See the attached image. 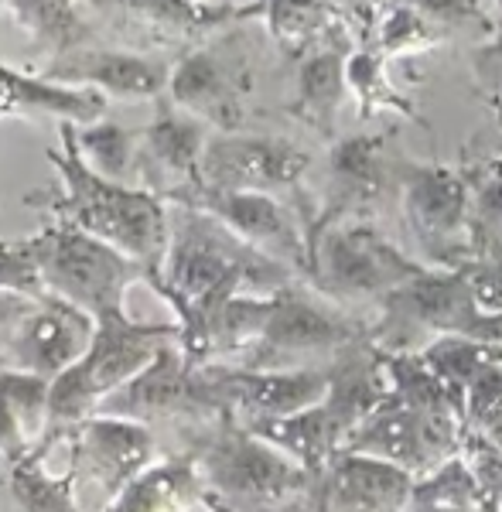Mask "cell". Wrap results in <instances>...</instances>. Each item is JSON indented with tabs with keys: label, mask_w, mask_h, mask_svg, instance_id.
<instances>
[{
	"label": "cell",
	"mask_w": 502,
	"mask_h": 512,
	"mask_svg": "<svg viewBox=\"0 0 502 512\" xmlns=\"http://www.w3.org/2000/svg\"><path fill=\"white\" fill-rule=\"evenodd\" d=\"M0 120H4V103H0Z\"/></svg>",
	"instance_id": "obj_40"
},
{
	"label": "cell",
	"mask_w": 502,
	"mask_h": 512,
	"mask_svg": "<svg viewBox=\"0 0 502 512\" xmlns=\"http://www.w3.org/2000/svg\"><path fill=\"white\" fill-rule=\"evenodd\" d=\"M212 127L195 113L181 110L168 93L154 99V117L141 127L134 185L181 205L202 188V158Z\"/></svg>",
	"instance_id": "obj_16"
},
{
	"label": "cell",
	"mask_w": 502,
	"mask_h": 512,
	"mask_svg": "<svg viewBox=\"0 0 502 512\" xmlns=\"http://www.w3.org/2000/svg\"><path fill=\"white\" fill-rule=\"evenodd\" d=\"M369 325L349 308L308 284L304 277L274 291L270 315L253 349L236 366L250 369H304L328 366L356 342H366Z\"/></svg>",
	"instance_id": "obj_7"
},
{
	"label": "cell",
	"mask_w": 502,
	"mask_h": 512,
	"mask_svg": "<svg viewBox=\"0 0 502 512\" xmlns=\"http://www.w3.org/2000/svg\"><path fill=\"white\" fill-rule=\"evenodd\" d=\"M417 478L400 465L373 454L335 451L322 475H315V492L332 512H403Z\"/></svg>",
	"instance_id": "obj_21"
},
{
	"label": "cell",
	"mask_w": 502,
	"mask_h": 512,
	"mask_svg": "<svg viewBox=\"0 0 502 512\" xmlns=\"http://www.w3.org/2000/svg\"><path fill=\"white\" fill-rule=\"evenodd\" d=\"M103 512H212L192 454H168L144 468Z\"/></svg>",
	"instance_id": "obj_25"
},
{
	"label": "cell",
	"mask_w": 502,
	"mask_h": 512,
	"mask_svg": "<svg viewBox=\"0 0 502 512\" xmlns=\"http://www.w3.org/2000/svg\"><path fill=\"white\" fill-rule=\"evenodd\" d=\"M496 21H499V31H502V0H496Z\"/></svg>",
	"instance_id": "obj_39"
},
{
	"label": "cell",
	"mask_w": 502,
	"mask_h": 512,
	"mask_svg": "<svg viewBox=\"0 0 502 512\" xmlns=\"http://www.w3.org/2000/svg\"><path fill=\"white\" fill-rule=\"evenodd\" d=\"M250 7L287 62H298L339 38H356L335 0H250Z\"/></svg>",
	"instance_id": "obj_24"
},
{
	"label": "cell",
	"mask_w": 502,
	"mask_h": 512,
	"mask_svg": "<svg viewBox=\"0 0 502 512\" xmlns=\"http://www.w3.org/2000/svg\"><path fill=\"white\" fill-rule=\"evenodd\" d=\"M168 342H178V321H137L127 311L100 318L89 349L52 379L48 431H72L96 417L106 396L141 373Z\"/></svg>",
	"instance_id": "obj_5"
},
{
	"label": "cell",
	"mask_w": 502,
	"mask_h": 512,
	"mask_svg": "<svg viewBox=\"0 0 502 512\" xmlns=\"http://www.w3.org/2000/svg\"><path fill=\"white\" fill-rule=\"evenodd\" d=\"M7 11L28 31L31 45L41 52V62L69 48L106 41L89 0H7Z\"/></svg>",
	"instance_id": "obj_26"
},
{
	"label": "cell",
	"mask_w": 502,
	"mask_h": 512,
	"mask_svg": "<svg viewBox=\"0 0 502 512\" xmlns=\"http://www.w3.org/2000/svg\"><path fill=\"white\" fill-rule=\"evenodd\" d=\"M181 205H195V209L212 212V216L226 222L240 239H246L260 253L274 256L277 263H284L298 277L308 280L311 270L308 226H304V216L294 202L267 192H226V188L202 185Z\"/></svg>",
	"instance_id": "obj_17"
},
{
	"label": "cell",
	"mask_w": 502,
	"mask_h": 512,
	"mask_svg": "<svg viewBox=\"0 0 502 512\" xmlns=\"http://www.w3.org/2000/svg\"><path fill=\"white\" fill-rule=\"evenodd\" d=\"M444 38H472L485 41L499 31V21L482 0H410Z\"/></svg>",
	"instance_id": "obj_31"
},
{
	"label": "cell",
	"mask_w": 502,
	"mask_h": 512,
	"mask_svg": "<svg viewBox=\"0 0 502 512\" xmlns=\"http://www.w3.org/2000/svg\"><path fill=\"white\" fill-rule=\"evenodd\" d=\"M31 448H35V441H31L28 431H24V424L18 420V414H14V410L7 407L4 400H0V458H4V461H18Z\"/></svg>",
	"instance_id": "obj_37"
},
{
	"label": "cell",
	"mask_w": 502,
	"mask_h": 512,
	"mask_svg": "<svg viewBox=\"0 0 502 512\" xmlns=\"http://www.w3.org/2000/svg\"><path fill=\"white\" fill-rule=\"evenodd\" d=\"M465 171L472 181V209H468L472 263H479L502 253V154L482 164H465Z\"/></svg>",
	"instance_id": "obj_30"
},
{
	"label": "cell",
	"mask_w": 502,
	"mask_h": 512,
	"mask_svg": "<svg viewBox=\"0 0 502 512\" xmlns=\"http://www.w3.org/2000/svg\"><path fill=\"white\" fill-rule=\"evenodd\" d=\"M0 291H18L28 297H45V280L35 256L31 236L0 239Z\"/></svg>",
	"instance_id": "obj_33"
},
{
	"label": "cell",
	"mask_w": 502,
	"mask_h": 512,
	"mask_svg": "<svg viewBox=\"0 0 502 512\" xmlns=\"http://www.w3.org/2000/svg\"><path fill=\"white\" fill-rule=\"evenodd\" d=\"M202 369L222 410H229L246 427L298 414L311 403L325 400L332 383V362L304 369H250L236 362H209Z\"/></svg>",
	"instance_id": "obj_18"
},
{
	"label": "cell",
	"mask_w": 502,
	"mask_h": 512,
	"mask_svg": "<svg viewBox=\"0 0 502 512\" xmlns=\"http://www.w3.org/2000/svg\"><path fill=\"white\" fill-rule=\"evenodd\" d=\"M301 512H332V509H328L325 502L318 499L315 492H311V495H308V502H304V506H301Z\"/></svg>",
	"instance_id": "obj_38"
},
{
	"label": "cell",
	"mask_w": 502,
	"mask_h": 512,
	"mask_svg": "<svg viewBox=\"0 0 502 512\" xmlns=\"http://www.w3.org/2000/svg\"><path fill=\"white\" fill-rule=\"evenodd\" d=\"M468 59H472L475 89H479L485 106H489L492 117L502 127V31H496V35L485 41H475Z\"/></svg>",
	"instance_id": "obj_34"
},
{
	"label": "cell",
	"mask_w": 502,
	"mask_h": 512,
	"mask_svg": "<svg viewBox=\"0 0 502 512\" xmlns=\"http://www.w3.org/2000/svg\"><path fill=\"white\" fill-rule=\"evenodd\" d=\"M62 448L69 451L65 468L76 475L79 492L100 489L106 509L144 468H151L158 461L161 441L147 424L96 414L72 427L65 434Z\"/></svg>",
	"instance_id": "obj_15"
},
{
	"label": "cell",
	"mask_w": 502,
	"mask_h": 512,
	"mask_svg": "<svg viewBox=\"0 0 502 512\" xmlns=\"http://www.w3.org/2000/svg\"><path fill=\"white\" fill-rule=\"evenodd\" d=\"M181 454H192L209 502L229 512H301L315 489V475L301 461L240 424L229 410L185 437Z\"/></svg>",
	"instance_id": "obj_3"
},
{
	"label": "cell",
	"mask_w": 502,
	"mask_h": 512,
	"mask_svg": "<svg viewBox=\"0 0 502 512\" xmlns=\"http://www.w3.org/2000/svg\"><path fill=\"white\" fill-rule=\"evenodd\" d=\"M468 277H472L475 301H479L485 311H502V253L492 256V260L472 263Z\"/></svg>",
	"instance_id": "obj_36"
},
{
	"label": "cell",
	"mask_w": 502,
	"mask_h": 512,
	"mask_svg": "<svg viewBox=\"0 0 502 512\" xmlns=\"http://www.w3.org/2000/svg\"><path fill=\"white\" fill-rule=\"evenodd\" d=\"M356 48V38H339L294 62V96L284 106V113L304 123L311 134H318L328 144L335 140L339 110L345 96H349V72H345V65H349V55Z\"/></svg>",
	"instance_id": "obj_22"
},
{
	"label": "cell",
	"mask_w": 502,
	"mask_h": 512,
	"mask_svg": "<svg viewBox=\"0 0 502 512\" xmlns=\"http://www.w3.org/2000/svg\"><path fill=\"white\" fill-rule=\"evenodd\" d=\"M0 7H7V0H0Z\"/></svg>",
	"instance_id": "obj_41"
},
{
	"label": "cell",
	"mask_w": 502,
	"mask_h": 512,
	"mask_svg": "<svg viewBox=\"0 0 502 512\" xmlns=\"http://www.w3.org/2000/svg\"><path fill=\"white\" fill-rule=\"evenodd\" d=\"M462 437V410L424 407V403H414L390 390V396L349 434L342 448L393 461L403 472L421 478L448 458H455L458 448H462Z\"/></svg>",
	"instance_id": "obj_12"
},
{
	"label": "cell",
	"mask_w": 502,
	"mask_h": 512,
	"mask_svg": "<svg viewBox=\"0 0 502 512\" xmlns=\"http://www.w3.org/2000/svg\"><path fill=\"white\" fill-rule=\"evenodd\" d=\"M0 103H4V120L93 123L106 117L110 99L89 86H69V82L48 79L45 72H24L0 62Z\"/></svg>",
	"instance_id": "obj_23"
},
{
	"label": "cell",
	"mask_w": 502,
	"mask_h": 512,
	"mask_svg": "<svg viewBox=\"0 0 502 512\" xmlns=\"http://www.w3.org/2000/svg\"><path fill=\"white\" fill-rule=\"evenodd\" d=\"M393 134L397 127L380 130V134H352L335 137L328 147V175L325 192L315 202V216H311L308 236L325 222L339 219H373L380 202L390 192H397V178H393Z\"/></svg>",
	"instance_id": "obj_14"
},
{
	"label": "cell",
	"mask_w": 502,
	"mask_h": 512,
	"mask_svg": "<svg viewBox=\"0 0 502 512\" xmlns=\"http://www.w3.org/2000/svg\"><path fill=\"white\" fill-rule=\"evenodd\" d=\"M311 164H315L311 151L287 137L253 134V130H212L202 158V185L298 198L304 226H308L311 205H304L301 185Z\"/></svg>",
	"instance_id": "obj_13"
},
{
	"label": "cell",
	"mask_w": 502,
	"mask_h": 512,
	"mask_svg": "<svg viewBox=\"0 0 502 512\" xmlns=\"http://www.w3.org/2000/svg\"><path fill=\"white\" fill-rule=\"evenodd\" d=\"M41 297H28L18 291H0V366H4V355L11 349V342L18 338L24 318L35 311Z\"/></svg>",
	"instance_id": "obj_35"
},
{
	"label": "cell",
	"mask_w": 502,
	"mask_h": 512,
	"mask_svg": "<svg viewBox=\"0 0 502 512\" xmlns=\"http://www.w3.org/2000/svg\"><path fill=\"white\" fill-rule=\"evenodd\" d=\"M59 175L55 188H41L24 198L28 209L45 212L52 222L76 226L100 236L120 253L144 263L147 274L161 270L171 239V202L141 185L103 178L82 161L72 123H59V147L45 154Z\"/></svg>",
	"instance_id": "obj_1"
},
{
	"label": "cell",
	"mask_w": 502,
	"mask_h": 512,
	"mask_svg": "<svg viewBox=\"0 0 502 512\" xmlns=\"http://www.w3.org/2000/svg\"><path fill=\"white\" fill-rule=\"evenodd\" d=\"M465 427L479 431L502 448V362L489 366L465 393Z\"/></svg>",
	"instance_id": "obj_32"
},
{
	"label": "cell",
	"mask_w": 502,
	"mask_h": 512,
	"mask_svg": "<svg viewBox=\"0 0 502 512\" xmlns=\"http://www.w3.org/2000/svg\"><path fill=\"white\" fill-rule=\"evenodd\" d=\"M400 209L414 236V250L427 267L458 270L472 263V236H468V209H472V181L465 168L438 161L393 164Z\"/></svg>",
	"instance_id": "obj_10"
},
{
	"label": "cell",
	"mask_w": 502,
	"mask_h": 512,
	"mask_svg": "<svg viewBox=\"0 0 502 512\" xmlns=\"http://www.w3.org/2000/svg\"><path fill=\"white\" fill-rule=\"evenodd\" d=\"M291 280H298L291 267L260 253L212 212L171 205L168 253L161 270H151L144 284L178 318L229 294H274Z\"/></svg>",
	"instance_id": "obj_2"
},
{
	"label": "cell",
	"mask_w": 502,
	"mask_h": 512,
	"mask_svg": "<svg viewBox=\"0 0 502 512\" xmlns=\"http://www.w3.org/2000/svg\"><path fill=\"white\" fill-rule=\"evenodd\" d=\"M345 72H349V93L356 96L362 120H376L380 113H390V117H400V120L417 117V106L410 103V96L393 86L390 59L376 52V48L359 45L356 52L349 55Z\"/></svg>",
	"instance_id": "obj_28"
},
{
	"label": "cell",
	"mask_w": 502,
	"mask_h": 512,
	"mask_svg": "<svg viewBox=\"0 0 502 512\" xmlns=\"http://www.w3.org/2000/svg\"><path fill=\"white\" fill-rule=\"evenodd\" d=\"M41 267L45 291L89 311L96 321L127 311V294L134 284H144L147 267L100 236L82 233L76 226L52 222L31 236Z\"/></svg>",
	"instance_id": "obj_8"
},
{
	"label": "cell",
	"mask_w": 502,
	"mask_h": 512,
	"mask_svg": "<svg viewBox=\"0 0 502 512\" xmlns=\"http://www.w3.org/2000/svg\"><path fill=\"white\" fill-rule=\"evenodd\" d=\"M308 243V284L349 311L366 304L380 308L386 294L427 270L421 256L403 253L390 236L373 226V219L325 222L308 236Z\"/></svg>",
	"instance_id": "obj_6"
},
{
	"label": "cell",
	"mask_w": 502,
	"mask_h": 512,
	"mask_svg": "<svg viewBox=\"0 0 502 512\" xmlns=\"http://www.w3.org/2000/svg\"><path fill=\"white\" fill-rule=\"evenodd\" d=\"M171 65L161 52H141V48L113 45V41H93L79 45L55 59L41 62L38 72L48 79L69 82V86H89L106 99L123 103H154L168 93Z\"/></svg>",
	"instance_id": "obj_19"
},
{
	"label": "cell",
	"mask_w": 502,
	"mask_h": 512,
	"mask_svg": "<svg viewBox=\"0 0 502 512\" xmlns=\"http://www.w3.org/2000/svg\"><path fill=\"white\" fill-rule=\"evenodd\" d=\"M96 414L137 420L154 434L171 431L181 448L185 437L202 431L226 410L205 383V369L195 366L178 342H168L141 373L106 396Z\"/></svg>",
	"instance_id": "obj_11"
},
{
	"label": "cell",
	"mask_w": 502,
	"mask_h": 512,
	"mask_svg": "<svg viewBox=\"0 0 502 512\" xmlns=\"http://www.w3.org/2000/svg\"><path fill=\"white\" fill-rule=\"evenodd\" d=\"M72 137L82 161L103 178L127 181L137 178V151H141V127H123L113 120L72 123Z\"/></svg>",
	"instance_id": "obj_29"
},
{
	"label": "cell",
	"mask_w": 502,
	"mask_h": 512,
	"mask_svg": "<svg viewBox=\"0 0 502 512\" xmlns=\"http://www.w3.org/2000/svg\"><path fill=\"white\" fill-rule=\"evenodd\" d=\"M236 21L212 38L181 52L171 65L168 96L181 110L195 113L212 130H246L257 93V48Z\"/></svg>",
	"instance_id": "obj_9"
},
{
	"label": "cell",
	"mask_w": 502,
	"mask_h": 512,
	"mask_svg": "<svg viewBox=\"0 0 502 512\" xmlns=\"http://www.w3.org/2000/svg\"><path fill=\"white\" fill-rule=\"evenodd\" d=\"M448 335L502 345V311H485L475 301L468 267L421 270L383 297L369 325V342L380 352H421Z\"/></svg>",
	"instance_id": "obj_4"
},
{
	"label": "cell",
	"mask_w": 502,
	"mask_h": 512,
	"mask_svg": "<svg viewBox=\"0 0 502 512\" xmlns=\"http://www.w3.org/2000/svg\"><path fill=\"white\" fill-rule=\"evenodd\" d=\"M93 335L96 318L89 311H82L55 294H45L35 304V311L24 318L21 332L7 349L0 369H21V373L55 379L89 349Z\"/></svg>",
	"instance_id": "obj_20"
},
{
	"label": "cell",
	"mask_w": 502,
	"mask_h": 512,
	"mask_svg": "<svg viewBox=\"0 0 502 512\" xmlns=\"http://www.w3.org/2000/svg\"><path fill=\"white\" fill-rule=\"evenodd\" d=\"M496 512H502V506H499V509H496Z\"/></svg>",
	"instance_id": "obj_42"
},
{
	"label": "cell",
	"mask_w": 502,
	"mask_h": 512,
	"mask_svg": "<svg viewBox=\"0 0 502 512\" xmlns=\"http://www.w3.org/2000/svg\"><path fill=\"white\" fill-rule=\"evenodd\" d=\"M441 41L448 38L410 0H380L359 45L376 48L386 59H400V55H417L427 52V48H438Z\"/></svg>",
	"instance_id": "obj_27"
}]
</instances>
